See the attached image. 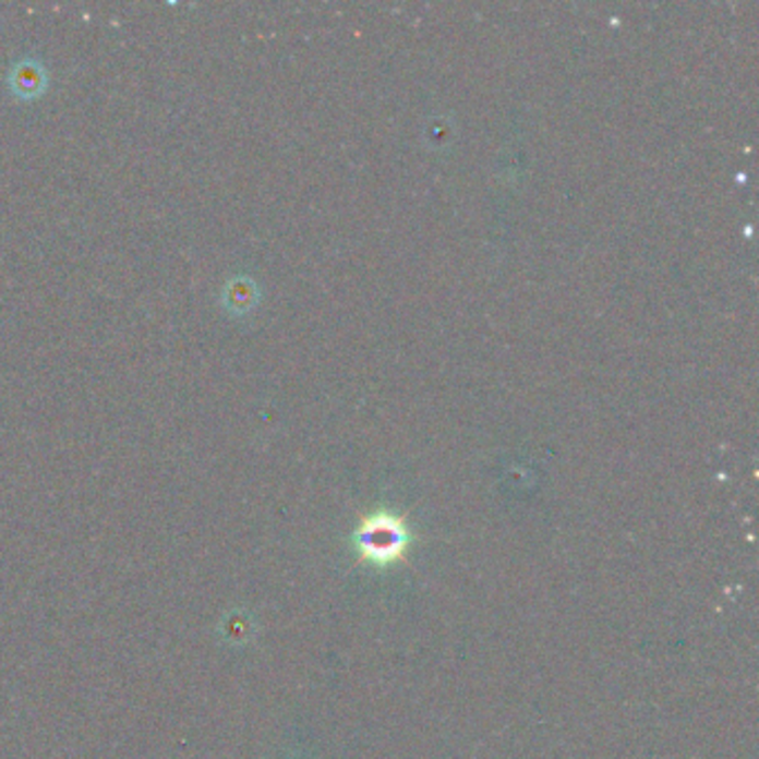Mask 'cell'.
<instances>
[{
  "label": "cell",
  "instance_id": "obj_3",
  "mask_svg": "<svg viewBox=\"0 0 759 759\" xmlns=\"http://www.w3.org/2000/svg\"><path fill=\"white\" fill-rule=\"evenodd\" d=\"M258 303V286L248 275L230 277L221 290V305L230 314H245Z\"/></svg>",
  "mask_w": 759,
  "mask_h": 759
},
{
  "label": "cell",
  "instance_id": "obj_2",
  "mask_svg": "<svg viewBox=\"0 0 759 759\" xmlns=\"http://www.w3.org/2000/svg\"><path fill=\"white\" fill-rule=\"evenodd\" d=\"M5 83L16 98L34 100V98L45 94V89L49 85V74H47V68L40 59L23 57V59L14 61L12 68L8 70Z\"/></svg>",
  "mask_w": 759,
  "mask_h": 759
},
{
  "label": "cell",
  "instance_id": "obj_1",
  "mask_svg": "<svg viewBox=\"0 0 759 759\" xmlns=\"http://www.w3.org/2000/svg\"><path fill=\"white\" fill-rule=\"evenodd\" d=\"M357 546L372 562H393L408 546V530L393 515H374L359 528Z\"/></svg>",
  "mask_w": 759,
  "mask_h": 759
}]
</instances>
